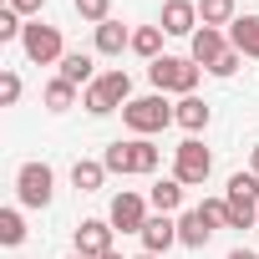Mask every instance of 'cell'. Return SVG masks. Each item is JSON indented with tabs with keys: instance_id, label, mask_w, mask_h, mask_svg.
<instances>
[{
	"instance_id": "8",
	"label": "cell",
	"mask_w": 259,
	"mask_h": 259,
	"mask_svg": "<svg viewBox=\"0 0 259 259\" xmlns=\"http://www.w3.org/2000/svg\"><path fill=\"white\" fill-rule=\"evenodd\" d=\"M21 51H26L36 66H51V61H61V56H66V46H61V31H56V26H41V21H31V26H26V36H21Z\"/></svg>"
},
{
	"instance_id": "12",
	"label": "cell",
	"mask_w": 259,
	"mask_h": 259,
	"mask_svg": "<svg viewBox=\"0 0 259 259\" xmlns=\"http://www.w3.org/2000/svg\"><path fill=\"white\" fill-rule=\"evenodd\" d=\"M178 244V219H168V213H158V219H148L143 224V254H168Z\"/></svg>"
},
{
	"instance_id": "18",
	"label": "cell",
	"mask_w": 259,
	"mask_h": 259,
	"mask_svg": "<svg viewBox=\"0 0 259 259\" xmlns=\"http://www.w3.org/2000/svg\"><path fill=\"white\" fill-rule=\"evenodd\" d=\"M208 234H213V229L203 224V213H198V208H188V213L178 219V244H188V249H203V244H208Z\"/></svg>"
},
{
	"instance_id": "2",
	"label": "cell",
	"mask_w": 259,
	"mask_h": 259,
	"mask_svg": "<svg viewBox=\"0 0 259 259\" xmlns=\"http://www.w3.org/2000/svg\"><path fill=\"white\" fill-rule=\"evenodd\" d=\"M158 148L148 143V138H133V143H112L107 153H102V163H107V173H158Z\"/></svg>"
},
{
	"instance_id": "17",
	"label": "cell",
	"mask_w": 259,
	"mask_h": 259,
	"mask_svg": "<svg viewBox=\"0 0 259 259\" xmlns=\"http://www.w3.org/2000/svg\"><path fill=\"white\" fill-rule=\"evenodd\" d=\"M173 122H178V127H188V133H203V127H208V102L183 97V102L173 107Z\"/></svg>"
},
{
	"instance_id": "7",
	"label": "cell",
	"mask_w": 259,
	"mask_h": 259,
	"mask_svg": "<svg viewBox=\"0 0 259 259\" xmlns=\"http://www.w3.org/2000/svg\"><path fill=\"white\" fill-rule=\"evenodd\" d=\"M51 188H56V173L46 163H21L16 168V193L26 208H46L51 203Z\"/></svg>"
},
{
	"instance_id": "25",
	"label": "cell",
	"mask_w": 259,
	"mask_h": 259,
	"mask_svg": "<svg viewBox=\"0 0 259 259\" xmlns=\"http://www.w3.org/2000/svg\"><path fill=\"white\" fill-rule=\"evenodd\" d=\"M198 213H203V224H208V229H229V198H203V203H198Z\"/></svg>"
},
{
	"instance_id": "32",
	"label": "cell",
	"mask_w": 259,
	"mask_h": 259,
	"mask_svg": "<svg viewBox=\"0 0 259 259\" xmlns=\"http://www.w3.org/2000/svg\"><path fill=\"white\" fill-rule=\"evenodd\" d=\"M229 259H259V254H249V249H234V254H229Z\"/></svg>"
},
{
	"instance_id": "13",
	"label": "cell",
	"mask_w": 259,
	"mask_h": 259,
	"mask_svg": "<svg viewBox=\"0 0 259 259\" xmlns=\"http://www.w3.org/2000/svg\"><path fill=\"white\" fill-rule=\"evenodd\" d=\"M224 51H229V41H224V31H213V26H198V31L188 36V56H193L198 66H213Z\"/></svg>"
},
{
	"instance_id": "31",
	"label": "cell",
	"mask_w": 259,
	"mask_h": 259,
	"mask_svg": "<svg viewBox=\"0 0 259 259\" xmlns=\"http://www.w3.org/2000/svg\"><path fill=\"white\" fill-rule=\"evenodd\" d=\"M249 173H254V178H259V143H254V148H249Z\"/></svg>"
},
{
	"instance_id": "27",
	"label": "cell",
	"mask_w": 259,
	"mask_h": 259,
	"mask_svg": "<svg viewBox=\"0 0 259 259\" xmlns=\"http://www.w3.org/2000/svg\"><path fill=\"white\" fill-rule=\"evenodd\" d=\"M26 36V26H21V16L11 11V6H0V41H21Z\"/></svg>"
},
{
	"instance_id": "26",
	"label": "cell",
	"mask_w": 259,
	"mask_h": 259,
	"mask_svg": "<svg viewBox=\"0 0 259 259\" xmlns=\"http://www.w3.org/2000/svg\"><path fill=\"white\" fill-rule=\"evenodd\" d=\"M76 16L92 21V26H102V21H112V0H76Z\"/></svg>"
},
{
	"instance_id": "20",
	"label": "cell",
	"mask_w": 259,
	"mask_h": 259,
	"mask_svg": "<svg viewBox=\"0 0 259 259\" xmlns=\"http://www.w3.org/2000/svg\"><path fill=\"white\" fill-rule=\"evenodd\" d=\"M102 178H107V163L76 158V168H71V183H76V193H97V188H102Z\"/></svg>"
},
{
	"instance_id": "34",
	"label": "cell",
	"mask_w": 259,
	"mask_h": 259,
	"mask_svg": "<svg viewBox=\"0 0 259 259\" xmlns=\"http://www.w3.org/2000/svg\"><path fill=\"white\" fill-rule=\"evenodd\" d=\"M138 259H158V254H138Z\"/></svg>"
},
{
	"instance_id": "14",
	"label": "cell",
	"mask_w": 259,
	"mask_h": 259,
	"mask_svg": "<svg viewBox=\"0 0 259 259\" xmlns=\"http://www.w3.org/2000/svg\"><path fill=\"white\" fill-rule=\"evenodd\" d=\"M229 46L239 56H259V16H239L229 26Z\"/></svg>"
},
{
	"instance_id": "4",
	"label": "cell",
	"mask_w": 259,
	"mask_h": 259,
	"mask_svg": "<svg viewBox=\"0 0 259 259\" xmlns=\"http://www.w3.org/2000/svg\"><path fill=\"white\" fill-rule=\"evenodd\" d=\"M198 71H203V66H198L193 56H158V61L148 66L153 87H158V92H178V97H193Z\"/></svg>"
},
{
	"instance_id": "22",
	"label": "cell",
	"mask_w": 259,
	"mask_h": 259,
	"mask_svg": "<svg viewBox=\"0 0 259 259\" xmlns=\"http://www.w3.org/2000/svg\"><path fill=\"white\" fill-rule=\"evenodd\" d=\"M163 36H168L163 26H143V31H133V51L153 66V61H158V51H163Z\"/></svg>"
},
{
	"instance_id": "16",
	"label": "cell",
	"mask_w": 259,
	"mask_h": 259,
	"mask_svg": "<svg viewBox=\"0 0 259 259\" xmlns=\"http://www.w3.org/2000/svg\"><path fill=\"white\" fill-rule=\"evenodd\" d=\"M61 81H71V87L87 92V87L97 81V76H92V56H87V51H66V56H61Z\"/></svg>"
},
{
	"instance_id": "11",
	"label": "cell",
	"mask_w": 259,
	"mask_h": 259,
	"mask_svg": "<svg viewBox=\"0 0 259 259\" xmlns=\"http://www.w3.org/2000/svg\"><path fill=\"white\" fill-rule=\"evenodd\" d=\"M198 21V0H163V31L168 36H193Z\"/></svg>"
},
{
	"instance_id": "21",
	"label": "cell",
	"mask_w": 259,
	"mask_h": 259,
	"mask_svg": "<svg viewBox=\"0 0 259 259\" xmlns=\"http://www.w3.org/2000/svg\"><path fill=\"white\" fill-rule=\"evenodd\" d=\"M148 203H153L158 213H173V208L183 203V183H178V178H158L153 193H148Z\"/></svg>"
},
{
	"instance_id": "10",
	"label": "cell",
	"mask_w": 259,
	"mask_h": 259,
	"mask_svg": "<svg viewBox=\"0 0 259 259\" xmlns=\"http://www.w3.org/2000/svg\"><path fill=\"white\" fill-rule=\"evenodd\" d=\"M112 224L107 219H81L76 224V254H87V259H102V254H112Z\"/></svg>"
},
{
	"instance_id": "24",
	"label": "cell",
	"mask_w": 259,
	"mask_h": 259,
	"mask_svg": "<svg viewBox=\"0 0 259 259\" xmlns=\"http://www.w3.org/2000/svg\"><path fill=\"white\" fill-rule=\"evenodd\" d=\"M46 107H51V112L76 107V87H71V81H61V76H56V81H46Z\"/></svg>"
},
{
	"instance_id": "3",
	"label": "cell",
	"mask_w": 259,
	"mask_h": 259,
	"mask_svg": "<svg viewBox=\"0 0 259 259\" xmlns=\"http://www.w3.org/2000/svg\"><path fill=\"white\" fill-rule=\"evenodd\" d=\"M122 122L133 127L138 138H153V133H163V127L173 122V107H168L163 92H153V97H133V102L122 107Z\"/></svg>"
},
{
	"instance_id": "19",
	"label": "cell",
	"mask_w": 259,
	"mask_h": 259,
	"mask_svg": "<svg viewBox=\"0 0 259 259\" xmlns=\"http://www.w3.org/2000/svg\"><path fill=\"white\" fill-rule=\"evenodd\" d=\"M198 21L213 26V31L219 26H234L239 21V6H234V0H198Z\"/></svg>"
},
{
	"instance_id": "35",
	"label": "cell",
	"mask_w": 259,
	"mask_h": 259,
	"mask_svg": "<svg viewBox=\"0 0 259 259\" xmlns=\"http://www.w3.org/2000/svg\"><path fill=\"white\" fill-rule=\"evenodd\" d=\"M66 259H87V254H66Z\"/></svg>"
},
{
	"instance_id": "30",
	"label": "cell",
	"mask_w": 259,
	"mask_h": 259,
	"mask_svg": "<svg viewBox=\"0 0 259 259\" xmlns=\"http://www.w3.org/2000/svg\"><path fill=\"white\" fill-rule=\"evenodd\" d=\"M6 6H11L16 16H41V11H46V0H6Z\"/></svg>"
},
{
	"instance_id": "33",
	"label": "cell",
	"mask_w": 259,
	"mask_h": 259,
	"mask_svg": "<svg viewBox=\"0 0 259 259\" xmlns=\"http://www.w3.org/2000/svg\"><path fill=\"white\" fill-rule=\"evenodd\" d=\"M102 259H122V254H117V249H112V254H102Z\"/></svg>"
},
{
	"instance_id": "9",
	"label": "cell",
	"mask_w": 259,
	"mask_h": 259,
	"mask_svg": "<svg viewBox=\"0 0 259 259\" xmlns=\"http://www.w3.org/2000/svg\"><path fill=\"white\" fill-rule=\"evenodd\" d=\"M107 224L122 229V234H143V224H148V203H143V193H117Z\"/></svg>"
},
{
	"instance_id": "29",
	"label": "cell",
	"mask_w": 259,
	"mask_h": 259,
	"mask_svg": "<svg viewBox=\"0 0 259 259\" xmlns=\"http://www.w3.org/2000/svg\"><path fill=\"white\" fill-rule=\"evenodd\" d=\"M239 61H244V56H239V51L229 46V51H224V56H219V61H213L208 71H213V76H234V71H239Z\"/></svg>"
},
{
	"instance_id": "6",
	"label": "cell",
	"mask_w": 259,
	"mask_h": 259,
	"mask_svg": "<svg viewBox=\"0 0 259 259\" xmlns=\"http://www.w3.org/2000/svg\"><path fill=\"white\" fill-rule=\"evenodd\" d=\"M208 173H213V158H208V148H203L198 138H188V143H178V148H173V178H178L183 188L203 183Z\"/></svg>"
},
{
	"instance_id": "5",
	"label": "cell",
	"mask_w": 259,
	"mask_h": 259,
	"mask_svg": "<svg viewBox=\"0 0 259 259\" xmlns=\"http://www.w3.org/2000/svg\"><path fill=\"white\" fill-rule=\"evenodd\" d=\"M229 229H259V178L254 173L229 178Z\"/></svg>"
},
{
	"instance_id": "28",
	"label": "cell",
	"mask_w": 259,
	"mask_h": 259,
	"mask_svg": "<svg viewBox=\"0 0 259 259\" xmlns=\"http://www.w3.org/2000/svg\"><path fill=\"white\" fill-rule=\"evenodd\" d=\"M16 102H21V76L6 71V76H0V107H16Z\"/></svg>"
},
{
	"instance_id": "1",
	"label": "cell",
	"mask_w": 259,
	"mask_h": 259,
	"mask_svg": "<svg viewBox=\"0 0 259 259\" xmlns=\"http://www.w3.org/2000/svg\"><path fill=\"white\" fill-rule=\"evenodd\" d=\"M127 97H133V76L117 66V71H102V76H97V81L81 92V107H87L92 117H107V112L127 107Z\"/></svg>"
},
{
	"instance_id": "23",
	"label": "cell",
	"mask_w": 259,
	"mask_h": 259,
	"mask_svg": "<svg viewBox=\"0 0 259 259\" xmlns=\"http://www.w3.org/2000/svg\"><path fill=\"white\" fill-rule=\"evenodd\" d=\"M0 244H26V219H21V208H6L0 213Z\"/></svg>"
},
{
	"instance_id": "15",
	"label": "cell",
	"mask_w": 259,
	"mask_h": 259,
	"mask_svg": "<svg viewBox=\"0 0 259 259\" xmlns=\"http://www.w3.org/2000/svg\"><path fill=\"white\" fill-rule=\"evenodd\" d=\"M127 46H133V31H127L122 21H102L97 26V51L102 56H122Z\"/></svg>"
}]
</instances>
